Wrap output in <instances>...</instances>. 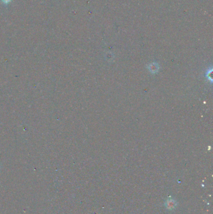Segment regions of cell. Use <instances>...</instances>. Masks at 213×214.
I'll use <instances>...</instances> for the list:
<instances>
[{
	"mask_svg": "<svg viewBox=\"0 0 213 214\" xmlns=\"http://www.w3.org/2000/svg\"><path fill=\"white\" fill-rule=\"evenodd\" d=\"M165 206L168 210H173L177 206V202L174 199H168L165 202Z\"/></svg>",
	"mask_w": 213,
	"mask_h": 214,
	"instance_id": "obj_1",
	"label": "cell"
},
{
	"mask_svg": "<svg viewBox=\"0 0 213 214\" xmlns=\"http://www.w3.org/2000/svg\"><path fill=\"white\" fill-rule=\"evenodd\" d=\"M1 1L4 4H8V3H9L12 1V0H1Z\"/></svg>",
	"mask_w": 213,
	"mask_h": 214,
	"instance_id": "obj_2",
	"label": "cell"
}]
</instances>
